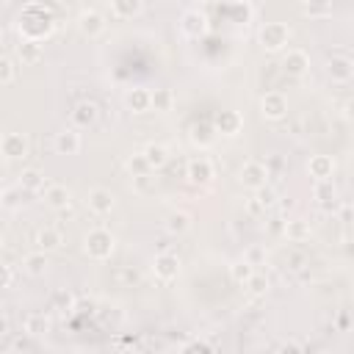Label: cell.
<instances>
[{
    "mask_svg": "<svg viewBox=\"0 0 354 354\" xmlns=\"http://www.w3.org/2000/svg\"><path fill=\"white\" fill-rule=\"evenodd\" d=\"M17 28H19L22 39L44 41V39H50L53 30H55V17H53L50 8L30 3V6H25V8L19 11V17H17Z\"/></svg>",
    "mask_w": 354,
    "mask_h": 354,
    "instance_id": "cell-1",
    "label": "cell"
},
{
    "mask_svg": "<svg viewBox=\"0 0 354 354\" xmlns=\"http://www.w3.org/2000/svg\"><path fill=\"white\" fill-rule=\"evenodd\" d=\"M113 246H116V238H113L108 230H102V227L88 230L86 238H83V252H86L91 260H108V257L113 254Z\"/></svg>",
    "mask_w": 354,
    "mask_h": 354,
    "instance_id": "cell-2",
    "label": "cell"
},
{
    "mask_svg": "<svg viewBox=\"0 0 354 354\" xmlns=\"http://www.w3.org/2000/svg\"><path fill=\"white\" fill-rule=\"evenodd\" d=\"M290 41V28L285 22H266L260 28V47L266 53H279Z\"/></svg>",
    "mask_w": 354,
    "mask_h": 354,
    "instance_id": "cell-3",
    "label": "cell"
},
{
    "mask_svg": "<svg viewBox=\"0 0 354 354\" xmlns=\"http://www.w3.org/2000/svg\"><path fill=\"white\" fill-rule=\"evenodd\" d=\"M268 166L266 163H260V160H246L243 166H241V171H238V183L243 185V188H249V191H257L260 185H266L268 183Z\"/></svg>",
    "mask_w": 354,
    "mask_h": 354,
    "instance_id": "cell-4",
    "label": "cell"
},
{
    "mask_svg": "<svg viewBox=\"0 0 354 354\" xmlns=\"http://www.w3.org/2000/svg\"><path fill=\"white\" fill-rule=\"evenodd\" d=\"M180 257L171 254V252H160L155 260H152V274L160 279V282H171L180 277Z\"/></svg>",
    "mask_w": 354,
    "mask_h": 354,
    "instance_id": "cell-5",
    "label": "cell"
},
{
    "mask_svg": "<svg viewBox=\"0 0 354 354\" xmlns=\"http://www.w3.org/2000/svg\"><path fill=\"white\" fill-rule=\"evenodd\" d=\"M260 113H263V119H271V122L282 119V116L288 113V100H285V94H279V91H266L263 100H260Z\"/></svg>",
    "mask_w": 354,
    "mask_h": 354,
    "instance_id": "cell-6",
    "label": "cell"
},
{
    "mask_svg": "<svg viewBox=\"0 0 354 354\" xmlns=\"http://www.w3.org/2000/svg\"><path fill=\"white\" fill-rule=\"evenodd\" d=\"M313 196H315V205H318L324 213H335V210H337V188H335L332 180H315Z\"/></svg>",
    "mask_w": 354,
    "mask_h": 354,
    "instance_id": "cell-7",
    "label": "cell"
},
{
    "mask_svg": "<svg viewBox=\"0 0 354 354\" xmlns=\"http://www.w3.org/2000/svg\"><path fill=\"white\" fill-rule=\"evenodd\" d=\"M180 30L188 36V39H199L207 33V17L196 8H188L183 17H180Z\"/></svg>",
    "mask_w": 354,
    "mask_h": 354,
    "instance_id": "cell-8",
    "label": "cell"
},
{
    "mask_svg": "<svg viewBox=\"0 0 354 354\" xmlns=\"http://www.w3.org/2000/svg\"><path fill=\"white\" fill-rule=\"evenodd\" d=\"M210 124H213L216 136H218V133H221V136H238L241 127H243V116H241L238 111H218Z\"/></svg>",
    "mask_w": 354,
    "mask_h": 354,
    "instance_id": "cell-9",
    "label": "cell"
},
{
    "mask_svg": "<svg viewBox=\"0 0 354 354\" xmlns=\"http://www.w3.org/2000/svg\"><path fill=\"white\" fill-rule=\"evenodd\" d=\"M185 177L191 185H207L213 180V163L207 158H191L188 166H185Z\"/></svg>",
    "mask_w": 354,
    "mask_h": 354,
    "instance_id": "cell-10",
    "label": "cell"
},
{
    "mask_svg": "<svg viewBox=\"0 0 354 354\" xmlns=\"http://www.w3.org/2000/svg\"><path fill=\"white\" fill-rule=\"evenodd\" d=\"M310 69V55L304 50H288L282 55V72L290 77H301Z\"/></svg>",
    "mask_w": 354,
    "mask_h": 354,
    "instance_id": "cell-11",
    "label": "cell"
},
{
    "mask_svg": "<svg viewBox=\"0 0 354 354\" xmlns=\"http://www.w3.org/2000/svg\"><path fill=\"white\" fill-rule=\"evenodd\" d=\"M326 75L335 80V83H348L351 75H354V61L348 55H332L326 61Z\"/></svg>",
    "mask_w": 354,
    "mask_h": 354,
    "instance_id": "cell-12",
    "label": "cell"
},
{
    "mask_svg": "<svg viewBox=\"0 0 354 354\" xmlns=\"http://www.w3.org/2000/svg\"><path fill=\"white\" fill-rule=\"evenodd\" d=\"M77 28H80V33H83L86 39H97V36L105 30V17H102L100 11H94V8H88V11H83V14L77 17Z\"/></svg>",
    "mask_w": 354,
    "mask_h": 354,
    "instance_id": "cell-13",
    "label": "cell"
},
{
    "mask_svg": "<svg viewBox=\"0 0 354 354\" xmlns=\"http://www.w3.org/2000/svg\"><path fill=\"white\" fill-rule=\"evenodd\" d=\"M97 119H100V105L91 102V100H80L72 108V124L75 127H91Z\"/></svg>",
    "mask_w": 354,
    "mask_h": 354,
    "instance_id": "cell-14",
    "label": "cell"
},
{
    "mask_svg": "<svg viewBox=\"0 0 354 354\" xmlns=\"http://www.w3.org/2000/svg\"><path fill=\"white\" fill-rule=\"evenodd\" d=\"M0 152L8 158V160H17V158H25L28 155V138L22 133H6L0 138Z\"/></svg>",
    "mask_w": 354,
    "mask_h": 354,
    "instance_id": "cell-15",
    "label": "cell"
},
{
    "mask_svg": "<svg viewBox=\"0 0 354 354\" xmlns=\"http://www.w3.org/2000/svg\"><path fill=\"white\" fill-rule=\"evenodd\" d=\"M83 147L80 133L75 127H64L61 133H55V152L58 155H77Z\"/></svg>",
    "mask_w": 354,
    "mask_h": 354,
    "instance_id": "cell-16",
    "label": "cell"
},
{
    "mask_svg": "<svg viewBox=\"0 0 354 354\" xmlns=\"http://www.w3.org/2000/svg\"><path fill=\"white\" fill-rule=\"evenodd\" d=\"M307 171L313 180H332L335 174V158L332 155H313L307 160Z\"/></svg>",
    "mask_w": 354,
    "mask_h": 354,
    "instance_id": "cell-17",
    "label": "cell"
},
{
    "mask_svg": "<svg viewBox=\"0 0 354 354\" xmlns=\"http://www.w3.org/2000/svg\"><path fill=\"white\" fill-rule=\"evenodd\" d=\"M86 202H88V207H91L94 213L105 216V213H111V210H113L116 196H113L108 188H91V191H88V196H86Z\"/></svg>",
    "mask_w": 354,
    "mask_h": 354,
    "instance_id": "cell-18",
    "label": "cell"
},
{
    "mask_svg": "<svg viewBox=\"0 0 354 354\" xmlns=\"http://www.w3.org/2000/svg\"><path fill=\"white\" fill-rule=\"evenodd\" d=\"M282 235H285L290 243H304V241H310L313 227H310V221H304V218H290V221H285Z\"/></svg>",
    "mask_w": 354,
    "mask_h": 354,
    "instance_id": "cell-19",
    "label": "cell"
},
{
    "mask_svg": "<svg viewBox=\"0 0 354 354\" xmlns=\"http://www.w3.org/2000/svg\"><path fill=\"white\" fill-rule=\"evenodd\" d=\"M44 202H47L50 207H55V210H64V207H69L72 194H69V188H66V185L53 183V185H47V188H44Z\"/></svg>",
    "mask_w": 354,
    "mask_h": 354,
    "instance_id": "cell-20",
    "label": "cell"
},
{
    "mask_svg": "<svg viewBox=\"0 0 354 354\" xmlns=\"http://www.w3.org/2000/svg\"><path fill=\"white\" fill-rule=\"evenodd\" d=\"M33 243H36L39 252H55V249L64 243V238H61V232H58L55 227H44V230L36 232Z\"/></svg>",
    "mask_w": 354,
    "mask_h": 354,
    "instance_id": "cell-21",
    "label": "cell"
},
{
    "mask_svg": "<svg viewBox=\"0 0 354 354\" xmlns=\"http://www.w3.org/2000/svg\"><path fill=\"white\" fill-rule=\"evenodd\" d=\"M41 55H44V50H41V41H33V39H22V41L17 44V58H19L22 64H39V61H41Z\"/></svg>",
    "mask_w": 354,
    "mask_h": 354,
    "instance_id": "cell-22",
    "label": "cell"
},
{
    "mask_svg": "<svg viewBox=\"0 0 354 354\" xmlns=\"http://www.w3.org/2000/svg\"><path fill=\"white\" fill-rule=\"evenodd\" d=\"M75 293L72 290H66V288H58V290H53V296H50V304H53V310L55 313H61V315H69V313H75Z\"/></svg>",
    "mask_w": 354,
    "mask_h": 354,
    "instance_id": "cell-23",
    "label": "cell"
},
{
    "mask_svg": "<svg viewBox=\"0 0 354 354\" xmlns=\"http://www.w3.org/2000/svg\"><path fill=\"white\" fill-rule=\"evenodd\" d=\"M332 0H301V14L310 19H326L332 17Z\"/></svg>",
    "mask_w": 354,
    "mask_h": 354,
    "instance_id": "cell-24",
    "label": "cell"
},
{
    "mask_svg": "<svg viewBox=\"0 0 354 354\" xmlns=\"http://www.w3.org/2000/svg\"><path fill=\"white\" fill-rule=\"evenodd\" d=\"M124 105L133 111V113H147L149 111V91L147 88H130L124 94Z\"/></svg>",
    "mask_w": 354,
    "mask_h": 354,
    "instance_id": "cell-25",
    "label": "cell"
},
{
    "mask_svg": "<svg viewBox=\"0 0 354 354\" xmlns=\"http://www.w3.org/2000/svg\"><path fill=\"white\" fill-rule=\"evenodd\" d=\"M141 155L147 158V163H149V169H160V166H166L169 163V149L163 147V144H147L144 149H141Z\"/></svg>",
    "mask_w": 354,
    "mask_h": 354,
    "instance_id": "cell-26",
    "label": "cell"
},
{
    "mask_svg": "<svg viewBox=\"0 0 354 354\" xmlns=\"http://www.w3.org/2000/svg\"><path fill=\"white\" fill-rule=\"evenodd\" d=\"M188 230H191V216H188L185 210H171V213L166 216V232L183 235V232H188Z\"/></svg>",
    "mask_w": 354,
    "mask_h": 354,
    "instance_id": "cell-27",
    "label": "cell"
},
{
    "mask_svg": "<svg viewBox=\"0 0 354 354\" xmlns=\"http://www.w3.org/2000/svg\"><path fill=\"white\" fill-rule=\"evenodd\" d=\"M47 332H50V318H47L44 313H30V315L25 318V335L41 337V335H47Z\"/></svg>",
    "mask_w": 354,
    "mask_h": 354,
    "instance_id": "cell-28",
    "label": "cell"
},
{
    "mask_svg": "<svg viewBox=\"0 0 354 354\" xmlns=\"http://www.w3.org/2000/svg\"><path fill=\"white\" fill-rule=\"evenodd\" d=\"M149 108H155L160 113L171 111L174 108V91L171 88H155V91H149Z\"/></svg>",
    "mask_w": 354,
    "mask_h": 354,
    "instance_id": "cell-29",
    "label": "cell"
},
{
    "mask_svg": "<svg viewBox=\"0 0 354 354\" xmlns=\"http://www.w3.org/2000/svg\"><path fill=\"white\" fill-rule=\"evenodd\" d=\"M213 138H216L213 124H207V122H196V124H191V141H194L196 147H210Z\"/></svg>",
    "mask_w": 354,
    "mask_h": 354,
    "instance_id": "cell-30",
    "label": "cell"
},
{
    "mask_svg": "<svg viewBox=\"0 0 354 354\" xmlns=\"http://www.w3.org/2000/svg\"><path fill=\"white\" fill-rule=\"evenodd\" d=\"M44 188V174L39 169H25L19 174V191H41Z\"/></svg>",
    "mask_w": 354,
    "mask_h": 354,
    "instance_id": "cell-31",
    "label": "cell"
},
{
    "mask_svg": "<svg viewBox=\"0 0 354 354\" xmlns=\"http://www.w3.org/2000/svg\"><path fill=\"white\" fill-rule=\"evenodd\" d=\"M141 6H144V0H111V11L116 17H122V19L136 17L141 11Z\"/></svg>",
    "mask_w": 354,
    "mask_h": 354,
    "instance_id": "cell-32",
    "label": "cell"
},
{
    "mask_svg": "<svg viewBox=\"0 0 354 354\" xmlns=\"http://www.w3.org/2000/svg\"><path fill=\"white\" fill-rule=\"evenodd\" d=\"M47 266H50V263H47V252H39V249H36L33 254L25 257V271H28L30 277H41V274L47 271Z\"/></svg>",
    "mask_w": 354,
    "mask_h": 354,
    "instance_id": "cell-33",
    "label": "cell"
},
{
    "mask_svg": "<svg viewBox=\"0 0 354 354\" xmlns=\"http://www.w3.org/2000/svg\"><path fill=\"white\" fill-rule=\"evenodd\" d=\"M243 288H246L252 296H266V293H268V288H271V282H268V277H266V274L252 271V277L243 282Z\"/></svg>",
    "mask_w": 354,
    "mask_h": 354,
    "instance_id": "cell-34",
    "label": "cell"
},
{
    "mask_svg": "<svg viewBox=\"0 0 354 354\" xmlns=\"http://www.w3.org/2000/svg\"><path fill=\"white\" fill-rule=\"evenodd\" d=\"M252 271H254V266H249L246 260H238V263L230 266V277H232V282H238V285H243V282L252 277Z\"/></svg>",
    "mask_w": 354,
    "mask_h": 354,
    "instance_id": "cell-35",
    "label": "cell"
},
{
    "mask_svg": "<svg viewBox=\"0 0 354 354\" xmlns=\"http://www.w3.org/2000/svg\"><path fill=\"white\" fill-rule=\"evenodd\" d=\"M127 171H130L133 177H141V174H147V171H152V169H149L147 158H144L141 152H136V155L127 158Z\"/></svg>",
    "mask_w": 354,
    "mask_h": 354,
    "instance_id": "cell-36",
    "label": "cell"
},
{
    "mask_svg": "<svg viewBox=\"0 0 354 354\" xmlns=\"http://www.w3.org/2000/svg\"><path fill=\"white\" fill-rule=\"evenodd\" d=\"M254 196H257V202H260V205H263L266 210L277 205V191H274V188H271L268 183H266V185H260V188L254 191Z\"/></svg>",
    "mask_w": 354,
    "mask_h": 354,
    "instance_id": "cell-37",
    "label": "cell"
},
{
    "mask_svg": "<svg viewBox=\"0 0 354 354\" xmlns=\"http://www.w3.org/2000/svg\"><path fill=\"white\" fill-rule=\"evenodd\" d=\"M14 75H17L14 61H11L8 55H0V86H3V83H11V80H14Z\"/></svg>",
    "mask_w": 354,
    "mask_h": 354,
    "instance_id": "cell-38",
    "label": "cell"
},
{
    "mask_svg": "<svg viewBox=\"0 0 354 354\" xmlns=\"http://www.w3.org/2000/svg\"><path fill=\"white\" fill-rule=\"evenodd\" d=\"M243 260H246L249 266H263V260H266V249H263V246H249L246 254H243Z\"/></svg>",
    "mask_w": 354,
    "mask_h": 354,
    "instance_id": "cell-39",
    "label": "cell"
},
{
    "mask_svg": "<svg viewBox=\"0 0 354 354\" xmlns=\"http://www.w3.org/2000/svg\"><path fill=\"white\" fill-rule=\"evenodd\" d=\"M11 282H14V268L8 263H0V290L11 288Z\"/></svg>",
    "mask_w": 354,
    "mask_h": 354,
    "instance_id": "cell-40",
    "label": "cell"
},
{
    "mask_svg": "<svg viewBox=\"0 0 354 354\" xmlns=\"http://www.w3.org/2000/svg\"><path fill=\"white\" fill-rule=\"evenodd\" d=\"M180 348H183V351H213V346H210L207 340H188V343H183Z\"/></svg>",
    "mask_w": 354,
    "mask_h": 354,
    "instance_id": "cell-41",
    "label": "cell"
},
{
    "mask_svg": "<svg viewBox=\"0 0 354 354\" xmlns=\"http://www.w3.org/2000/svg\"><path fill=\"white\" fill-rule=\"evenodd\" d=\"M277 351H282V354H299V351H304V346L301 343H296V340H282L279 346H277Z\"/></svg>",
    "mask_w": 354,
    "mask_h": 354,
    "instance_id": "cell-42",
    "label": "cell"
},
{
    "mask_svg": "<svg viewBox=\"0 0 354 354\" xmlns=\"http://www.w3.org/2000/svg\"><path fill=\"white\" fill-rule=\"evenodd\" d=\"M246 210H249V216H266V207L257 202V196H249L246 199Z\"/></svg>",
    "mask_w": 354,
    "mask_h": 354,
    "instance_id": "cell-43",
    "label": "cell"
},
{
    "mask_svg": "<svg viewBox=\"0 0 354 354\" xmlns=\"http://www.w3.org/2000/svg\"><path fill=\"white\" fill-rule=\"evenodd\" d=\"M11 348H14V351H30V348H33L30 335H28V337H17V340L11 343Z\"/></svg>",
    "mask_w": 354,
    "mask_h": 354,
    "instance_id": "cell-44",
    "label": "cell"
},
{
    "mask_svg": "<svg viewBox=\"0 0 354 354\" xmlns=\"http://www.w3.org/2000/svg\"><path fill=\"white\" fill-rule=\"evenodd\" d=\"M282 227H285V218H271L268 221V232L271 235H282Z\"/></svg>",
    "mask_w": 354,
    "mask_h": 354,
    "instance_id": "cell-45",
    "label": "cell"
},
{
    "mask_svg": "<svg viewBox=\"0 0 354 354\" xmlns=\"http://www.w3.org/2000/svg\"><path fill=\"white\" fill-rule=\"evenodd\" d=\"M0 196H3V205H8V207H14V205L19 202V199H17V191H3Z\"/></svg>",
    "mask_w": 354,
    "mask_h": 354,
    "instance_id": "cell-46",
    "label": "cell"
},
{
    "mask_svg": "<svg viewBox=\"0 0 354 354\" xmlns=\"http://www.w3.org/2000/svg\"><path fill=\"white\" fill-rule=\"evenodd\" d=\"M340 221H343V224H348V221H351V205H348V202H343V205H340Z\"/></svg>",
    "mask_w": 354,
    "mask_h": 354,
    "instance_id": "cell-47",
    "label": "cell"
},
{
    "mask_svg": "<svg viewBox=\"0 0 354 354\" xmlns=\"http://www.w3.org/2000/svg\"><path fill=\"white\" fill-rule=\"evenodd\" d=\"M122 279H124V282H138V271L124 268V271H122Z\"/></svg>",
    "mask_w": 354,
    "mask_h": 354,
    "instance_id": "cell-48",
    "label": "cell"
},
{
    "mask_svg": "<svg viewBox=\"0 0 354 354\" xmlns=\"http://www.w3.org/2000/svg\"><path fill=\"white\" fill-rule=\"evenodd\" d=\"M337 329H340V332H346V329H348V315H346V313H340V315H337Z\"/></svg>",
    "mask_w": 354,
    "mask_h": 354,
    "instance_id": "cell-49",
    "label": "cell"
},
{
    "mask_svg": "<svg viewBox=\"0 0 354 354\" xmlns=\"http://www.w3.org/2000/svg\"><path fill=\"white\" fill-rule=\"evenodd\" d=\"M301 263H304L301 254H290V268H301Z\"/></svg>",
    "mask_w": 354,
    "mask_h": 354,
    "instance_id": "cell-50",
    "label": "cell"
},
{
    "mask_svg": "<svg viewBox=\"0 0 354 354\" xmlns=\"http://www.w3.org/2000/svg\"><path fill=\"white\" fill-rule=\"evenodd\" d=\"M6 332H8V318L0 315V335H6Z\"/></svg>",
    "mask_w": 354,
    "mask_h": 354,
    "instance_id": "cell-51",
    "label": "cell"
},
{
    "mask_svg": "<svg viewBox=\"0 0 354 354\" xmlns=\"http://www.w3.org/2000/svg\"><path fill=\"white\" fill-rule=\"evenodd\" d=\"M227 6H241V3H246V0H224Z\"/></svg>",
    "mask_w": 354,
    "mask_h": 354,
    "instance_id": "cell-52",
    "label": "cell"
},
{
    "mask_svg": "<svg viewBox=\"0 0 354 354\" xmlns=\"http://www.w3.org/2000/svg\"><path fill=\"white\" fill-rule=\"evenodd\" d=\"M0 249H3V235H0Z\"/></svg>",
    "mask_w": 354,
    "mask_h": 354,
    "instance_id": "cell-53",
    "label": "cell"
}]
</instances>
